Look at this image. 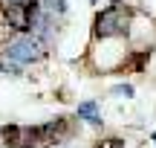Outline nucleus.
I'll return each mask as SVG.
<instances>
[{
  "instance_id": "nucleus-6",
  "label": "nucleus",
  "mask_w": 156,
  "mask_h": 148,
  "mask_svg": "<svg viewBox=\"0 0 156 148\" xmlns=\"http://www.w3.org/2000/svg\"><path fill=\"white\" fill-rule=\"evenodd\" d=\"M46 9H55V12H64V9H67V3H64V0H46Z\"/></svg>"
},
{
  "instance_id": "nucleus-2",
  "label": "nucleus",
  "mask_w": 156,
  "mask_h": 148,
  "mask_svg": "<svg viewBox=\"0 0 156 148\" xmlns=\"http://www.w3.org/2000/svg\"><path fill=\"white\" fill-rule=\"evenodd\" d=\"M6 55L12 58V61H17V64H32V61H38L41 55H44V46H41V41L38 38H17V41H12L9 46H6Z\"/></svg>"
},
{
  "instance_id": "nucleus-7",
  "label": "nucleus",
  "mask_w": 156,
  "mask_h": 148,
  "mask_svg": "<svg viewBox=\"0 0 156 148\" xmlns=\"http://www.w3.org/2000/svg\"><path fill=\"white\" fill-rule=\"evenodd\" d=\"M113 93H116V96H130V93H133V87H130V84H124V87H116Z\"/></svg>"
},
{
  "instance_id": "nucleus-1",
  "label": "nucleus",
  "mask_w": 156,
  "mask_h": 148,
  "mask_svg": "<svg viewBox=\"0 0 156 148\" xmlns=\"http://www.w3.org/2000/svg\"><path fill=\"white\" fill-rule=\"evenodd\" d=\"M127 26H130V9H124L122 3L107 6V9L98 12V17H95V35H98V38L124 35Z\"/></svg>"
},
{
  "instance_id": "nucleus-4",
  "label": "nucleus",
  "mask_w": 156,
  "mask_h": 148,
  "mask_svg": "<svg viewBox=\"0 0 156 148\" xmlns=\"http://www.w3.org/2000/svg\"><path fill=\"white\" fill-rule=\"evenodd\" d=\"M78 116L87 119L90 125H98V122H101V113H98V105H95V102H81V105H78Z\"/></svg>"
},
{
  "instance_id": "nucleus-3",
  "label": "nucleus",
  "mask_w": 156,
  "mask_h": 148,
  "mask_svg": "<svg viewBox=\"0 0 156 148\" xmlns=\"http://www.w3.org/2000/svg\"><path fill=\"white\" fill-rule=\"evenodd\" d=\"M29 137L38 139L41 145H58V142H64L69 137V119H55V122H49L44 128H35Z\"/></svg>"
},
{
  "instance_id": "nucleus-5",
  "label": "nucleus",
  "mask_w": 156,
  "mask_h": 148,
  "mask_svg": "<svg viewBox=\"0 0 156 148\" xmlns=\"http://www.w3.org/2000/svg\"><path fill=\"white\" fill-rule=\"evenodd\" d=\"M95 148H124V142H122V139H116V137H110V139L95 142Z\"/></svg>"
},
{
  "instance_id": "nucleus-8",
  "label": "nucleus",
  "mask_w": 156,
  "mask_h": 148,
  "mask_svg": "<svg viewBox=\"0 0 156 148\" xmlns=\"http://www.w3.org/2000/svg\"><path fill=\"white\" fill-rule=\"evenodd\" d=\"M153 139H156V134H153Z\"/></svg>"
}]
</instances>
